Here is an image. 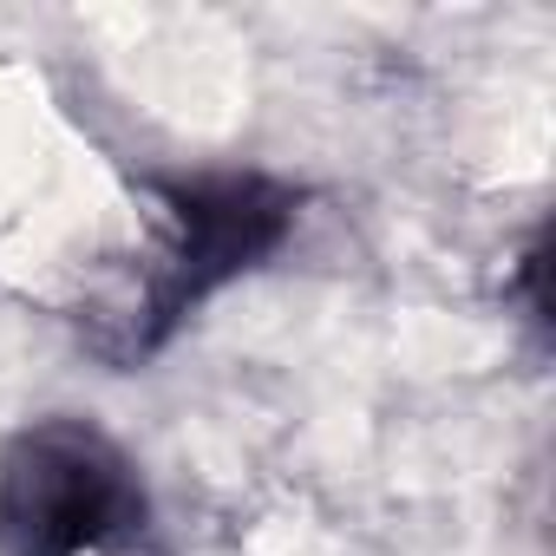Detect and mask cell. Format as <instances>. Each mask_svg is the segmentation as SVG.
<instances>
[{"instance_id": "obj_1", "label": "cell", "mask_w": 556, "mask_h": 556, "mask_svg": "<svg viewBox=\"0 0 556 556\" xmlns=\"http://www.w3.org/2000/svg\"><path fill=\"white\" fill-rule=\"evenodd\" d=\"M157 242L131 268V282L86 315V348L112 374L151 367L216 295L262 275L302 229L308 190L255 164H197L138 177Z\"/></svg>"}, {"instance_id": "obj_2", "label": "cell", "mask_w": 556, "mask_h": 556, "mask_svg": "<svg viewBox=\"0 0 556 556\" xmlns=\"http://www.w3.org/2000/svg\"><path fill=\"white\" fill-rule=\"evenodd\" d=\"M157 497L92 413H40L0 439V556H144Z\"/></svg>"}]
</instances>
